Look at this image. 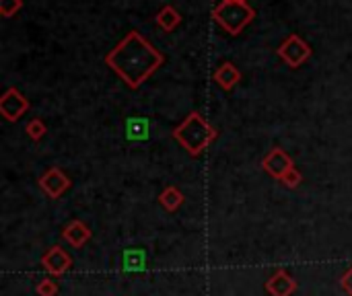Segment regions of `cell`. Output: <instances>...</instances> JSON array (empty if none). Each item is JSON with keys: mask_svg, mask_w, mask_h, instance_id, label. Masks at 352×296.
I'll return each mask as SVG.
<instances>
[{"mask_svg": "<svg viewBox=\"0 0 352 296\" xmlns=\"http://www.w3.org/2000/svg\"><path fill=\"white\" fill-rule=\"evenodd\" d=\"M161 204L167 208V210H175L181 201H183V195L175 189V187H167L163 193H161Z\"/></svg>", "mask_w": 352, "mask_h": 296, "instance_id": "cell-14", "label": "cell"}, {"mask_svg": "<svg viewBox=\"0 0 352 296\" xmlns=\"http://www.w3.org/2000/svg\"><path fill=\"white\" fill-rule=\"evenodd\" d=\"M27 134H29L33 140H39V138L45 134V125H43L39 119H33V121H29V125H27Z\"/></svg>", "mask_w": 352, "mask_h": 296, "instance_id": "cell-17", "label": "cell"}, {"mask_svg": "<svg viewBox=\"0 0 352 296\" xmlns=\"http://www.w3.org/2000/svg\"><path fill=\"white\" fill-rule=\"evenodd\" d=\"M128 127H130V138H144L146 134V121L144 119H132L130 123H128Z\"/></svg>", "mask_w": 352, "mask_h": 296, "instance_id": "cell-15", "label": "cell"}, {"mask_svg": "<svg viewBox=\"0 0 352 296\" xmlns=\"http://www.w3.org/2000/svg\"><path fill=\"white\" fill-rule=\"evenodd\" d=\"M41 263H43V267H45L49 273L60 275V273H64V271L70 267V257H68L60 247H51V249L41 257Z\"/></svg>", "mask_w": 352, "mask_h": 296, "instance_id": "cell-9", "label": "cell"}, {"mask_svg": "<svg viewBox=\"0 0 352 296\" xmlns=\"http://www.w3.org/2000/svg\"><path fill=\"white\" fill-rule=\"evenodd\" d=\"M342 288L352 296V267L344 273V278H342Z\"/></svg>", "mask_w": 352, "mask_h": 296, "instance_id": "cell-20", "label": "cell"}, {"mask_svg": "<svg viewBox=\"0 0 352 296\" xmlns=\"http://www.w3.org/2000/svg\"><path fill=\"white\" fill-rule=\"evenodd\" d=\"M263 169H266L270 175H274L276 179H280V181H282V177L292 169V162H290V158L286 156V152H284V150L274 148V150L263 158Z\"/></svg>", "mask_w": 352, "mask_h": 296, "instance_id": "cell-7", "label": "cell"}, {"mask_svg": "<svg viewBox=\"0 0 352 296\" xmlns=\"http://www.w3.org/2000/svg\"><path fill=\"white\" fill-rule=\"evenodd\" d=\"M156 23H159V27H163L165 31H171V29L179 23V14H177V10H175V8L165 6V8L159 12Z\"/></svg>", "mask_w": 352, "mask_h": 296, "instance_id": "cell-12", "label": "cell"}, {"mask_svg": "<svg viewBox=\"0 0 352 296\" xmlns=\"http://www.w3.org/2000/svg\"><path fill=\"white\" fill-rule=\"evenodd\" d=\"M35 290H37L39 296H56L58 286H56V282H51V280H41V282L37 284Z\"/></svg>", "mask_w": 352, "mask_h": 296, "instance_id": "cell-16", "label": "cell"}, {"mask_svg": "<svg viewBox=\"0 0 352 296\" xmlns=\"http://www.w3.org/2000/svg\"><path fill=\"white\" fill-rule=\"evenodd\" d=\"M142 267H144V251H140V249L126 251V255H124V269L136 271V269H142Z\"/></svg>", "mask_w": 352, "mask_h": 296, "instance_id": "cell-13", "label": "cell"}, {"mask_svg": "<svg viewBox=\"0 0 352 296\" xmlns=\"http://www.w3.org/2000/svg\"><path fill=\"white\" fill-rule=\"evenodd\" d=\"M105 60L132 88H136L159 68L163 56L148 41H144L138 31H132Z\"/></svg>", "mask_w": 352, "mask_h": 296, "instance_id": "cell-1", "label": "cell"}, {"mask_svg": "<svg viewBox=\"0 0 352 296\" xmlns=\"http://www.w3.org/2000/svg\"><path fill=\"white\" fill-rule=\"evenodd\" d=\"M173 136L187 148L189 154H198L216 136V132L200 117V113H189V117L173 132Z\"/></svg>", "mask_w": 352, "mask_h": 296, "instance_id": "cell-2", "label": "cell"}, {"mask_svg": "<svg viewBox=\"0 0 352 296\" xmlns=\"http://www.w3.org/2000/svg\"><path fill=\"white\" fill-rule=\"evenodd\" d=\"M39 185L49 197H60L70 187V179L66 175H62L60 169H51L39 179Z\"/></svg>", "mask_w": 352, "mask_h": 296, "instance_id": "cell-6", "label": "cell"}, {"mask_svg": "<svg viewBox=\"0 0 352 296\" xmlns=\"http://www.w3.org/2000/svg\"><path fill=\"white\" fill-rule=\"evenodd\" d=\"M214 18L233 35H237L251 18H253V8L247 6L245 2L239 0H222L214 8Z\"/></svg>", "mask_w": 352, "mask_h": 296, "instance_id": "cell-3", "label": "cell"}, {"mask_svg": "<svg viewBox=\"0 0 352 296\" xmlns=\"http://www.w3.org/2000/svg\"><path fill=\"white\" fill-rule=\"evenodd\" d=\"M239 2H243V0H239Z\"/></svg>", "mask_w": 352, "mask_h": 296, "instance_id": "cell-21", "label": "cell"}, {"mask_svg": "<svg viewBox=\"0 0 352 296\" xmlns=\"http://www.w3.org/2000/svg\"><path fill=\"white\" fill-rule=\"evenodd\" d=\"M19 8H21V0H0V10L4 16H10Z\"/></svg>", "mask_w": 352, "mask_h": 296, "instance_id": "cell-18", "label": "cell"}, {"mask_svg": "<svg viewBox=\"0 0 352 296\" xmlns=\"http://www.w3.org/2000/svg\"><path fill=\"white\" fill-rule=\"evenodd\" d=\"M27 101L23 99V95L16 90V88H8L6 92H4V97H2V101H0V111H2V115L8 119V121H14V119H19L25 111H27Z\"/></svg>", "mask_w": 352, "mask_h": 296, "instance_id": "cell-5", "label": "cell"}, {"mask_svg": "<svg viewBox=\"0 0 352 296\" xmlns=\"http://www.w3.org/2000/svg\"><path fill=\"white\" fill-rule=\"evenodd\" d=\"M62 236H64L72 247H80L82 243H86V241L91 238V230H89V226L82 224L80 220H72V222L64 228Z\"/></svg>", "mask_w": 352, "mask_h": 296, "instance_id": "cell-10", "label": "cell"}, {"mask_svg": "<svg viewBox=\"0 0 352 296\" xmlns=\"http://www.w3.org/2000/svg\"><path fill=\"white\" fill-rule=\"evenodd\" d=\"M309 53H311L309 45H307L301 37H296V35H290V37L282 43V47L278 49V56H280L288 66H292V68L301 66V64L309 58Z\"/></svg>", "mask_w": 352, "mask_h": 296, "instance_id": "cell-4", "label": "cell"}, {"mask_svg": "<svg viewBox=\"0 0 352 296\" xmlns=\"http://www.w3.org/2000/svg\"><path fill=\"white\" fill-rule=\"evenodd\" d=\"M266 290L272 296H290L296 290V282L286 273V271H276L268 282H266Z\"/></svg>", "mask_w": 352, "mask_h": 296, "instance_id": "cell-8", "label": "cell"}, {"mask_svg": "<svg viewBox=\"0 0 352 296\" xmlns=\"http://www.w3.org/2000/svg\"><path fill=\"white\" fill-rule=\"evenodd\" d=\"M282 181H284L288 187H296V185L301 183V175H298V173L294 171V166H292V169H290V171H288V173L282 177Z\"/></svg>", "mask_w": 352, "mask_h": 296, "instance_id": "cell-19", "label": "cell"}, {"mask_svg": "<svg viewBox=\"0 0 352 296\" xmlns=\"http://www.w3.org/2000/svg\"><path fill=\"white\" fill-rule=\"evenodd\" d=\"M239 78H241V74H239V70H237L233 64H222V66L214 72V80H216L224 90H228Z\"/></svg>", "mask_w": 352, "mask_h": 296, "instance_id": "cell-11", "label": "cell"}]
</instances>
